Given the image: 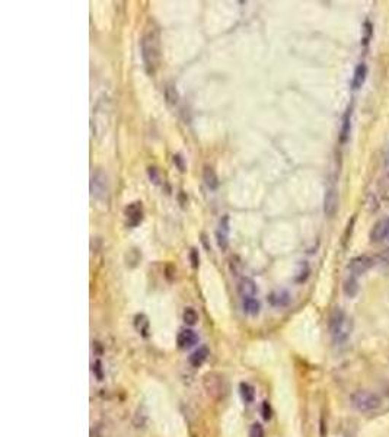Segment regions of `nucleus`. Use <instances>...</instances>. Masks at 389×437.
Listing matches in <instances>:
<instances>
[{"label":"nucleus","instance_id":"obj_26","mask_svg":"<svg viewBox=\"0 0 389 437\" xmlns=\"http://www.w3.org/2000/svg\"><path fill=\"white\" fill-rule=\"evenodd\" d=\"M216 239H218V245H219V248H220L222 251H226V248H227V235L223 233V232H220V230H218V232H216Z\"/></svg>","mask_w":389,"mask_h":437},{"label":"nucleus","instance_id":"obj_29","mask_svg":"<svg viewBox=\"0 0 389 437\" xmlns=\"http://www.w3.org/2000/svg\"><path fill=\"white\" fill-rule=\"evenodd\" d=\"M218 230H220V232L226 233V235L229 233V218L227 216H223L220 218V223H219V229Z\"/></svg>","mask_w":389,"mask_h":437},{"label":"nucleus","instance_id":"obj_12","mask_svg":"<svg viewBox=\"0 0 389 437\" xmlns=\"http://www.w3.org/2000/svg\"><path fill=\"white\" fill-rule=\"evenodd\" d=\"M350 131H351V107L345 109L344 115H342V122H341V130H340V142L344 145L348 142L350 137Z\"/></svg>","mask_w":389,"mask_h":437},{"label":"nucleus","instance_id":"obj_23","mask_svg":"<svg viewBox=\"0 0 389 437\" xmlns=\"http://www.w3.org/2000/svg\"><path fill=\"white\" fill-rule=\"evenodd\" d=\"M165 98H167V102L169 105H176V102H178V92H176L175 86L168 85L167 88H165Z\"/></svg>","mask_w":389,"mask_h":437},{"label":"nucleus","instance_id":"obj_14","mask_svg":"<svg viewBox=\"0 0 389 437\" xmlns=\"http://www.w3.org/2000/svg\"><path fill=\"white\" fill-rule=\"evenodd\" d=\"M366 74H367V66L365 63H360L353 74V80H351V88L353 89H360L366 80Z\"/></svg>","mask_w":389,"mask_h":437},{"label":"nucleus","instance_id":"obj_17","mask_svg":"<svg viewBox=\"0 0 389 437\" xmlns=\"http://www.w3.org/2000/svg\"><path fill=\"white\" fill-rule=\"evenodd\" d=\"M342 291L345 296L348 297H354L359 293V283H357V277L350 275L348 278H345L344 284H342Z\"/></svg>","mask_w":389,"mask_h":437},{"label":"nucleus","instance_id":"obj_27","mask_svg":"<svg viewBox=\"0 0 389 437\" xmlns=\"http://www.w3.org/2000/svg\"><path fill=\"white\" fill-rule=\"evenodd\" d=\"M190 261H191V266L193 268H198V264H200V257H198V251L195 248L191 249L190 252Z\"/></svg>","mask_w":389,"mask_h":437},{"label":"nucleus","instance_id":"obj_19","mask_svg":"<svg viewBox=\"0 0 389 437\" xmlns=\"http://www.w3.org/2000/svg\"><path fill=\"white\" fill-rule=\"evenodd\" d=\"M260 309H261V305L260 302L255 299V297H248V299H243V311L251 315V316H257L260 314Z\"/></svg>","mask_w":389,"mask_h":437},{"label":"nucleus","instance_id":"obj_32","mask_svg":"<svg viewBox=\"0 0 389 437\" xmlns=\"http://www.w3.org/2000/svg\"><path fill=\"white\" fill-rule=\"evenodd\" d=\"M95 370H97L98 379L101 381V378H102V376H101V363H99V362H97V363H95Z\"/></svg>","mask_w":389,"mask_h":437},{"label":"nucleus","instance_id":"obj_2","mask_svg":"<svg viewBox=\"0 0 389 437\" xmlns=\"http://www.w3.org/2000/svg\"><path fill=\"white\" fill-rule=\"evenodd\" d=\"M328 329L335 344H344L353 332V321L342 309L335 308L328 319Z\"/></svg>","mask_w":389,"mask_h":437},{"label":"nucleus","instance_id":"obj_18","mask_svg":"<svg viewBox=\"0 0 389 437\" xmlns=\"http://www.w3.org/2000/svg\"><path fill=\"white\" fill-rule=\"evenodd\" d=\"M134 327H136V329H137L139 334H142L143 337H147V334H149V328H150V322H149V319H147L146 315L139 314V315H136V318H134Z\"/></svg>","mask_w":389,"mask_h":437},{"label":"nucleus","instance_id":"obj_8","mask_svg":"<svg viewBox=\"0 0 389 437\" xmlns=\"http://www.w3.org/2000/svg\"><path fill=\"white\" fill-rule=\"evenodd\" d=\"M223 378L216 373H207L204 376V388L207 393L213 398H220L223 392Z\"/></svg>","mask_w":389,"mask_h":437},{"label":"nucleus","instance_id":"obj_33","mask_svg":"<svg viewBox=\"0 0 389 437\" xmlns=\"http://www.w3.org/2000/svg\"><path fill=\"white\" fill-rule=\"evenodd\" d=\"M385 164H387V168H389V150H388V153H387V158H385Z\"/></svg>","mask_w":389,"mask_h":437},{"label":"nucleus","instance_id":"obj_22","mask_svg":"<svg viewBox=\"0 0 389 437\" xmlns=\"http://www.w3.org/2000/svg\"><path fill=\"white\" fill-rule=\"evenodd\" d=\"M182 318H184V322H185L187 325H190V327L195 325L197 321H198V315H197L195 309H193V308H187V309L184 311Z\"/></svg>","mask_w":389,"mask_h":437},{"label":"nucleus","instance_id":"obj_10","mask_svg":"<svg viewBox=\"0 0 389 437\" xmlns=\"http://www.w3.org/2000/svg\"><path fill=\"white\" fill-rule=\"evenodd\" d=\"M197 341H198V337L193 329H182L176 337V342L181 350H187V348L195 345Z\"/></svg>","mask_w":389,"mask_h":437},{"label":"nucleus","instance_id":"obj_25","mask_svg":"<svg viewBox=\"0 0 389 437\" xmlns=\"http://www.w3.org/2000/svg\"><path fill=\"white\" fill-rule=\"evenodd\" d=\"M266 436V432H264V427L260 424V423H254L249 429V437H264Z\"/></svg>","mask_w":389,"mask_h":437},{"label":"nucleus","instance_id":"obj_24","mask_svg":"<svg viewBox=\"0 0 389 437\" xmlns=\"http://www.w3.org/2000/svg\"><path fill=\"white\" fill-rule=\"evenodd\" d=\"M146 418H147V414H146V410L143 407H140L134 415V426L136 427H143L145 423H146Z\"/></svg>","mask_w":389,"mask_h":437},{"label":"nucleus","instance_id":"obj_28","mask_svg":"<svg viewBox=\"0 0 389 437\" xmlns=\"http://www.w3.org/2000/svg\"><path fill=\"white\" fill-rule=\"evenodd\" d=\"M261 411H263V417H264V420H270L271 418V407H270V404L267 402V401H264L263 402V407H261Z\"/></svg>","mask_w":389,"mask_h":437},{"label":"nucleus","instance_id":"obj_11","mask_svg":"<svg viewBox=\"0 0 389 437\" xmlns=\"http://www.w3.org/2000/svg\"><path fill=\"white\" fill-rule=\"evenodd\" d=\"M238 291L243 299H248V297H254L258 290H257V284L254 283V280H251L248 277H243L238 283Z\"/></svg>","mask_w":389,"mask_h":437},{"label":"nucleus","instance_id":"obj_5","mask_svg":"<svg viewBox=\"0 0 389 437\" xmlns=\"http://www.w3.org/2000/svg\"><path fill=\"white\" fill-rule=\"evenodd\" d=\"M372 266H373V258H370L369 255H359L348 263L347 268L350 271V275L359 277L362 274L367 273L372 268Z\"/></svg>","mask_w":389,"mask_h":437},{"label":"nucleus","instance_id":"obj_21","mask_svg":"<svg viewBox=\"0 0 389 437\" xmlns=\"http://www.w3.org/2000/svg\"><path fill=\"white\" fill-rule=\"evenodd\" d=\"M239 389H241V395H242V399L246 402V404H251L254 402L255 399V389L252 385L246 382H242L239 385Z\"/></svg>","mask_w":389,"mask_h":437},{"label":"nucleus","instance_id":"obj_13","mask_svg":"<svg viewBox=\"0 0 389 437\" xmlns=\"http://www.w3.org/2000/svg\"><path fill=\"white\" fill-rule=\"evenodd\" d=\"M209 354H210L209 348H207L206 345H201V347H198V348L190 356L188 362H190V364H191L193 367H201V366L204 364V362L207 360Z\"/></svg>","mask_w":389,"mask_h":437},{"label":"nucleus","instance_id":"obj_3","mask_svg":"<svg viewBox=\"0 0 389 437\" xmlns=\"http://www.w3.org/2000/svg\"><path fill=\"white\" fill-rule=\"evenodd\" d=\"M351 404L353 407L360 411V413H365V414H369V413H375L379 410L381 407V398L373 393V392H369V390H356L353 395H351Z\"/></svg>","mask_w":389,"mask_h":437},{"label":"nucleus","instance_id":"obj_6","mask_svg":"<svg viewBox=\"0 0 389 437\" xmlns=\"http://www.w3.org/2000/svg\"><path fill=\"white\" fill-rule=\"evenodd\" d=\"M389 236V218H381V220H378L375 224H373V227H372V230H370V233H369V238H370V242H373V243H379V242H384V241H387Z\"/></svg>","mask_w":389,"mask_h":437},{"label":"nucleus","instance_id":"obj_9","mask_svg":"<svg viewBox=\"0 0 389 437\" xmlns=\"http://www.w3.org/2000/svg\"><path fill=\"white\" fill-rule=\"evenodd\" d=\"M338 210V193L335 187H330L324 197V212L328 218H334Z\"/></svg>","mask_w":389,"mask_h":437},{"label":"nucleus","instance_id":"obj_30","mask_svg":"<svg viewBox=\"0 0 389 437\" xmlns=\"http://www.w3.org/2000/svg\"><path fill=\"white\" fill-rule=\"evenodd\" d=\"M173 162L176 164V166L179 168V170H181V172H184V170H185V166H184V162H182V158H181L179 155H175V156H173Z\"/></svg>","mask_w":389,"mask_h":437},{"label":"nucleus","instance_id":"obj_31","mask_svg":"<svg viewBox=\"0 0 389 437\" xmlns=\"http://www.w3.org/2000/svg\"><path fill=\"white\" fill-rule=\"evenodd\" d=\"M149 175H150V179L153 182L158 184V175H156V168H149Z\"/></svg>","mask_w":389,"mask_h":437},{"label":"nucleus","instance_id":"obj_1","mask_svg":"<svg viewBox=\"0 0 389 437\" xmlns=\"http://www.w3.org/2000/svg\"><path fill=\"white\" fill-rule=\"evenodd\" d=\"M142 57L149 74H153L158 69L161 58V44L159 34L155 29H149L142 38Z\"/></svg>","mask_w":389,"mask_h":437},{"label":"nucleus","instance_id":"obj_7","mask_svg":"<svg viewBox=\"0 0 389 437\" xmlns=\"http://www.w3.org/2000/svg\"><path fill=\"white\" fill-rule=\"evenodd\" d=\"M124 215H125V220H127V224L130 227H136L142 223L143 220V206L140 201H134L131 204H128L124 210Z\"/></svg>","mask_w":389,"mask_h":437},{"label":"nucleus","instance_id":"obj_15","mask_svg":"<svg viewBox=\"0 0 389 437\" xmlns=\"http://www.w3.org/2000/svg\"><path fill=\"white\" fill-rule=\"evenodd\" d=\"M268 300L273 306H277V308H283V306H287L289 302H290V294L286 291V290H278V291H273L270 296H268Z\"/></svg>","mask_w":389,"mask_h":437},{"label":"nucleus","instance_id":"obj_4","mask_svg":"<svg viewBox=\"0 0 389 437\" xmlns=\"http://www.w3.org/2000/svg\"><path fill=\"white\" fill-rule=\"evenodd\" d=\"M91 194L98 198V200H104L108 194V182H107V176L102 170H97L92 175L91 179Z\"/></svg>","mask_w":389,"mask_h":437},{"label":"nucleus","instance_id":"obj_20","mask_svg":"<svg viewBox=\"0 0 389 437\" xmlns=\"http://www.w3.org/2000/svg\"><path fill=\"white\" fill-rule=\"evenodd\" d=\"M378 195L382 200H389V172L381 176L378 181Z\"/></svg>","mask_w":389,"mask_h":437},{"label":"nucleus","instance_id":"obj_16","mask_svg":"<svg viewBox=\"0 0 389 437\" xmlns=\"http://www.w3.org/2000/svg\"><path fill=\"white\" fill-rule=\"evenodd\" d=\"M203 179H204L207 188H210V190H216L219 187L218 173H216V170L212 166H204V169H203Z\"/></svg>","mask_w":389,"mask_h":437}]
</instances>
